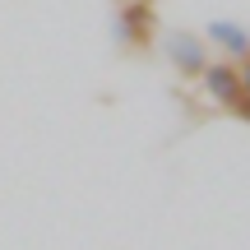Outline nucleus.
Segmentation results:
<instances>
[{"label":"nucleus","mask_w":250,"mask_h":250,"mask_svg":"<svg viewBox=\"0 0 250 250\" xmlns=\"http://www.w3.org/2000/svg\"><path fill=\"white\" fill-rule=\"evenodd\" d=\"M158 14H153V0H125L116 9V42L121 46H148Z\"/></svg>","instance_id":"nucleus-1"},{"label":"nucleus","mask_w":250,"mask_h":250,"mask_svg":"<svg viewBox=\"0 0 250 250\" xmlns=\"http://www.w3.org/2000/svg\"><path fill=\"white\" fill-rule=\"evenodd\" d=\"M167 61L181 70V79H199L213 56H208V42L199 33H171L167 37Z\"/></svg>","instance_id":"nucleus-2"},{"label":"nucleus","mask_w":250,"mask_h":250,"mask_svg":"<svg viewBox=\"0 0 250 250\" xmlns=\"http://www.w3.org/2000/svg\"><path fill=\"white\" fill-rule=\"evenodd\" d=\"M204 42L213 46L223 61H236V65H241L246 56H250V28L236 23V19H213V23L204 28Z\"/></svg>","instance_id":"nucleus-3"},{"label":"nucleus","mask_w":250,"mask_h":250,"mask_svg":"<svg viewBox=\"0 0 250 250\" xmlns=\"http://www.w3.org/2000/svg\"><path fill=\"white\" fill-rule=\"evenodd\" d=\"M199 88H204L208 102L232 107V102L241 98V74H236V61H208L204 74H199Z\"/></svg>","instance_id":"nucleus-4"},{"label":"nucleus","mask_w":250,"mask_h":250,"mask_svg":"<svg viewBox=\"0 0 250 250\" xmlns=\"http://www.w3.org/2000/svg\"><path fill=\"white\" fill-rule=\"evenodd\" d=\"M227 111H232L236 121H246V125H250V93H241V98H236V102H232Z\"/></svg>","instance_id":"nucleus-5"},{"label":"nucleus","mask_w":250,"mask_h":250,"mask_svg":"<svg viewBox=\"0 0 250 250\" xmlns=\"http://www.w3.org/2000/svg\"><path fill=\"white\" fill-rule=\"evenodd\" d=\"M236 74H241V93H250V56H246L241 65H236Z\"/></svg>","instance_id":"nucleus-6"}]
</instances>
